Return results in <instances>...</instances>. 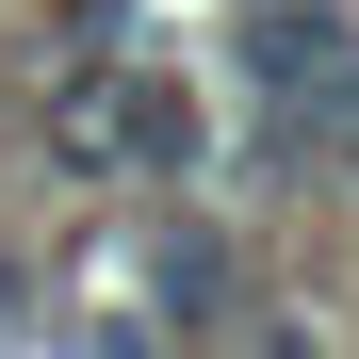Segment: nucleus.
Listing matches in <instances>:
<instances>
[{
  "label": "nucleus",
  "mask_w": 359,
  "mask_h": 359,
  "mask_svg": "<svg viewBox=\"0 0 359 359\" xmlns=\"http://www.w3.org/2000/svg\"><path fill=\"white\" fill-rule=\"evenodd\" d=\"M82 147H98V163H131V180H196L212 114H196V82H180V66H131V82H98V98H82Z\"/></svg>",
  "instance_id": "nucleus-1"
},
{
  "label": "nucleus",
  "mask_w": 359,
  "mask_h": 359,
  "mask_svg": "<svg viewBox=\"0 0 359 359\" xmlns=\"http://www.w3.org/2000/svg\"><path fill=\"white\" fill-rule=\"evenodd\" d=\"M245 82L294 114V131H327V147L359 131V33H343V17H262V33H245Z\"/></svg>",
  "instance_id": "nucleus-2"
}]
</instances>
